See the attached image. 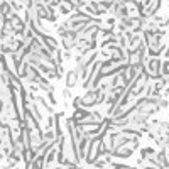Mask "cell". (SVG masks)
<instances>
[{
    "mask_svg": "<svg viewBox=\"0 0 169 169\" xmlns=\"http://www.w3.org/2000/svg\"><path fill=\"white\" fill-rule=\"evenodd\" d=\"M145 71L149 73V76L151 78H159L161 76V61H159V57H151V59L147 61V66L144 68Z\"/></svg>",
    "mask_w": 169,
    "mask_h": 169,
    "instance_id": "6da1fadb",
    "label": "cell"
},
{
    "mask_svg": "<svg viewBox=\"0 0 169 169\" xmlns=\"http://www.w3.org/2000/svg\"><path fill=\"white\" fill-rule=\"evenodd\" d=\"M166 57H169V46H167V51H166Z\"/></svg>",
    "mask_w": 169,
    "mask_h": 169,
    "instance_id": "5b68a950",
    "label": "cell"
},
{
    "mask_svg": "<svg viewBox=\"0 0 169 169\" xmlns=\"http://www.w3.org/2000/svg\"><path fill=\"white\" fill-rule=\"evenodd\" d=\"M113 155L115 157H120V159H127V157H130L132 154H134V149L130 147V145H122V147H117V149H113Z\"/></svg>",
    "mask_w": 169,
    "mask_h": 169,
    "instance_id": "3957f363",
    "label": "cell"
},
{
    "mask_svg": "<svg viewBox=\"0 0 169 169\" xmlns=\"http://www.w3.org/2000/svg\"><path fill=\"white\" fill-rule=\"evenodd\" d=\"M80 81V71L78 69H69L66 73V78H64V83H66L68 88H74Z\"/></svg>",
    "mask_w": 169,
    "mask_h": 169,
    "instance_id": "7a4b0ae2",
    "label": "cell"
},
{
    "mask_svg": "<svg viewBox=\"0 0 169 169\" xmlns=\"http://www.w3.org/2000/svg\"><path fill=\"white\" fill-rule=\"evenodd\" d=\"M164 95H166V96H167V95H169V86H167V88H166V91H164Z\"/></svg>",
    "mask_w": 169,
    "mask_h": 169,
    "instance_id": "277c9868",
    "label": "cell"
}]
</instances>
